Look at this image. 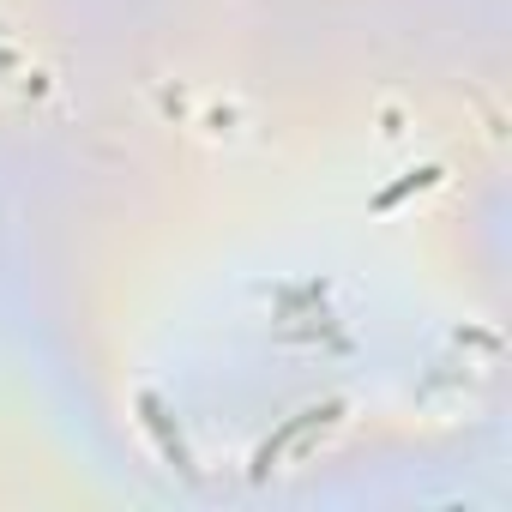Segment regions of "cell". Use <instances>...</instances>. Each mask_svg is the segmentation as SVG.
I'll return each instance as SVG.
<instances>
[{
    "label": "cell",
    "instance_id": "1",
    "mask_svg": "<svg viewBox=\"0 0 512 512\" xmlns=\"http://www.w3.org/2000/svg\"><path fill=\"white\" fill-rule=\"evenodd\" d=\"M428 181H434V169H416V175H410V181H398V187H386V193H380V199H374V205H380V211H386V205H398V199H404V193H416V187H428Z\"/></svg>",
    "mask_w": 512,
    "mask_h": 512
}]
</instances>
